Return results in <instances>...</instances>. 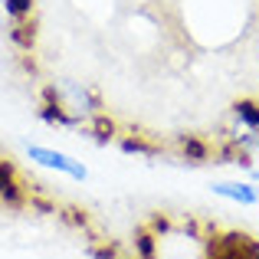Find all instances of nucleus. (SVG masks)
<instances>
[{"mask_svg": "<svg viewBox=\"0 0 259 259\" xmlns=\"http://www.w3.org/2000/svg\"><path fill=\"white\" fill-rule=\"evenodd\" d=\"M213 194L227 197V200H233V203H256V190L249 187V184H233V181H220V184H213Z\"/></svg>", "mask_w": 259, "mask_h": 259, "instance_id": "obj_3", "label": "nucleus"}, {"mask_svg": "<svg viewBox=\"0 0 259 259\" xmlns=\"http://www.w3.org/2000/svg\"><path fill=\"white\" fill-rule=\"evenodd\" d=\"M135 256L138 259H158V233L151 230H138L135 233Z\"/></svg>", "mask_w": 259, "mask_h": 259, "instance_id": "obj_4", "label": "nucleus"}, {"mask_svg": "<svg viewBox=\"0 0 259 259\" xmlns=\"http://www.w3.org/2000/svg\"><path fill=\"white\" fill-rule=\"evenodd\" d=\"M256 177H259V171H256Z\"/></svg>", "mask_w": 259, "mask_h": 259, "instance_id": "obj_6", "label": "nucleus"}, {"mask_svg": "<svg viewBox=\"0 0 259 259\" xmlns=\"http://www.w3.org/2000/svg\"><path fill=\"white\" fill-rule=\"evenodd\" d=\"M26 158L36 161V164H43V167H50V171H59V174L72 177V181H85V167H82V161L69 158V154H63V151H53V148L30 145V148H26Z\"/></svg>", "mask_w": 259, "mask_h": 259, "instance_id": "obj_1", "label": "nucleus"}, {"mask_svg": "<svg viewBox=\"0 0 259 259\" xmlns=\"http://www.w3.org/2000/svg\"><path fill=\"white\" fill-rule=\"evenodd\" d=\"M26 197H30V190L20 181L17 164L10 158H0V203H7V207H26Z\"/></svg>", "mask_w": 259, "mask_h": 259, "instance_id": "obj_2", "label": "nucleus"}, {"mask_svg": "<svg viewBox=\"0 0 259 259\" xmlns=\"http://www.w3.org/2000/svg\"><path fill=\"white\" fill-rule=\"evenodd\" d=\"M4 13L7 20H33L36 17V0H4Z\"/></svg>", "mask_w": 259, "mask_h": 259, "instance_id": "obj_5", "label": "nucleus"}]
</instances>
